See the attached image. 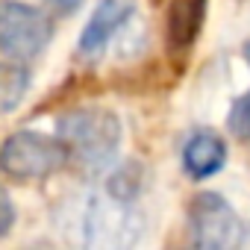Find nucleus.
<instances>
[{
	"instance_id": "9",
	"label": "nucleus",
	"mask_w": 250,
	"mask_h": 250,
	"mask_svg": "<svg viewBox=\"0 0 250 250\" xmlns=\"http://www.w3.org/2000/svg\"><path fill=\"white\" fill-rule=\"evenodd\" d=\"M30 88V71L15 62H0V115H9Z\"/></svg>"
},
{
	"instance_id": "1",
	"label": "nucleus",
	"mask_w": 250,
	"mask_h": 250,
	"mask_svg": "<svg viewBox=\"0 0 250 250\" xmlns=\"http://www.w3.org/2000/svg\"><path fill=\"white\" fill-rule=\"evenodd\" d=\"M56 133L68 150L85 171L100 174L109 168V162L118 153L121 145V121L115 112L88 106V109H74L59 118Z\"/></svg>"
},
{
	"instance_id": "2",
	"label": "nucleus",
	"mask_w": 250,
	"mask_h": 250,
	"mask_svg": "<svg viewBox=\"0 0 250 250\" xmlns=\"http://www.w3.org/2000/svg\"><path fill=\"white\" fill-rule=\"evenodd\" d=\"M83 241L103 247H127L139 241L142 218L133 209V200H121L115 194H91L83 206Z\"/></svg>"
},
{
	"instance_id": "12",
	"label": "nucleus",
	"mask_w": 250,
	"mask_h": 250,
	"mask_svg": "<svg viewBox=\"0 0 250 250\" xmlns=\"http://www.w3.org/2000/svg\"><path fill=\"white\" fill-rule=\"evenodd\" d=\"M12 224H15V206L9 200V191L0 186V238L12 229Z\"/></svg>"
},
{
	"instance_id": "8",
	"label": "nucleus",
	"mask_w": 250,
	"mask_h": 250,
	"mask_svg": "<svg viewBox=\"0 0 250 250\" xmlns=\"http://www.w3.org/2000/svg\"><path fill=\"white\" fill-rule=\"evenodd\" d=\"M209 0H174L168 9V44L171 50H186L194 44L203 21H206Z\"/></svg>"
},
{
	"instance_id": "6",
	"label": "nucleus",
	"mask_w": 250,
	"mask_h": 250,
	"mask_svg": "<svg viewBox=\"0 0 250 250\" xmlns=\"http://www.w3.org/2000/svg\"><path fill=\"white\" fill-rule=\"evenodd\" d=\"M133 12H136V0H100L97 9L88 18V24L83 27L80 50L83 53L103 50L109 44V39L133 18Z\"/></svg>"
},
{
	"instance_id": "5",
	"label": "nucleus",
	"mask_w": 250,
	"mask_h": 250,
	"mask_svg": "<svg viewBox=\"0 0 250 250\" xmlns=\"http://www.w3.org/2000/svg\"><path fill=\"white\" fill-rule=\"evenodd\" d=\"M191 244L203 250H232L244 241V221L215 191H203L188 206Z\"/></svg>"
},
{
	"instance_id": "4",
	"label": "nucleus",
	"mask_w": 250,
	"mask_h": 250,
	"mask_svg": "<svg viewBox=\"0 0 250 250\" xmlns=\"http://www.w3.org/2000/svg\"><path fill=\"white\" fill-rule=\"evenodd\" d=\"M53 39V21L27 3L0 0V53L27 62L36 59Z\"/></svg>"
},
{
	"instance_id": "14",
	"label": "nucleus",
	"mask_w": 250,
	"mask_h": 250,
	"mask_svg": "<svg viewBox=\"0 0 250 250\" xmlns=\"http://www.w3.org/2000/svg\"><path fill=\"white\" fill-rule=\"evenodd\" d=\"M244 59H247V65H250V42L244 44Z\"/></svg>"
},
{
	"instance_id": "13",
	"label": "nucleus",
	"mask_w": 250,
	"mask_h": 250,
	"mask_svg": "<svg viewBox=\"0 0 250 250\" xmlns=\"http://www.w3.org/2000/svg\"><path fill=\"white\" fill-rule=\"evenodd\" d=\"M44 3L56 12V15H62V18H68V15H74L80 6H83V0H44Z\"/></svg>"
},
{
	"instance_id": "10",
	"label": "nucleus",
	"mask_w": 250,
	"mask_h": 250,
	"mask_svg": "<svg viewBox=\"0 0 250 250\" xmlns=\"http://www.w3.org/2000/svg\"><path fill=\"white\" fill-rule=\"evenodd\" d=\"M142 186H145V171H142V165H139V162H127V165H121V168L109 177L106 191L115 194V197H121V200H136L139 191H142Z\"/></svg>"
},
{
	"instance_id": "11",
	"label": "nucleus",
	"mask_w": 250,
	"mask_h": 250,
	"mask_svg": "<svg viewBox=\"0 0 250 250\" xmlns=\"http://www.w3.org/2000/svg\"><path fill=\"white\" fill-rule=\"evenodd\" d=\"M227 127L229 133L238 139V142H250V91L241 94L232 109H229V118H227Z\"/></svg>"
},
{
	"instance_id": "7",
	"label": "nucleus",
	"mask_w": 250,
	"mask_h": 250,
	"mask_svg": "<svg viewBox=\"0 0 250 250\" xmlns=\"http://www.w3.org/2000/svg\"><path fill=\"white\" fill-rule=\"evenodd\" d=\"M227 165V145L218 133L200 130L183 147V168L194 180H206Z\"/></svg>"
},
{
	"instance_id": "3",
	"label": "nucleus",
	"mask_w": 250,
	"mask_h": 250,
	"mask_svg": "<svg viewBox=\"0 0 250 250\" xmlns=\"http://www.w3.org/2000/svg\"><path fill=\"white\" fill-rule=\"evenodd\" d=\"M68 150L62 139L36 130H18L0 145V171L15 180H42L62 168Z\"/></svg>"
}]
</instances>
